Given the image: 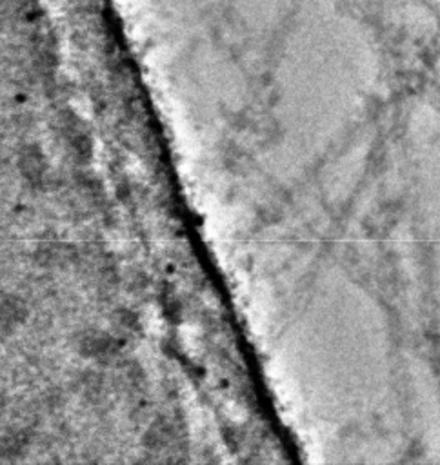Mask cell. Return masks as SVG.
<instances>
[{"instance_id":"1","label":"cell","mask_w":440,"mask_h":465,"mask_svg":"<svg viewBox=\"0 0 440 465\" xmlns=\"http://www.w3.org/2000/svg\"><path fill=\"white\" fill-rule=\"evenodd\" d=\"M22 171L26 178H31L33 184H38L44 176V160L35 148H29L22 153Z\"/></svg>"},{"instance_id":"2","label":"cell","mask_w":440,"mask_h":465,"mask_svg":"<svg viewBox=\"0 0 440 465\" xmlns=\"http://www.w3.org/2000/svg\"><path fill=\"white\" fill-rule=\"evenodd\" d=\"M20 320V308L18 303H13L11 300H6L4 302V329H9L11 325L17 324Z\"/></svg>"}]
</instances>
